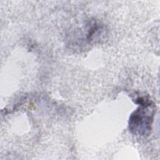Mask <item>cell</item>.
<instances>
[{
    "label": "cell",
    "instance_id": "1",
    "mask_svg": "<svg viewBox=\"0 0 160 160\" xmlns=\"http://www.w3.org/2000/svg\"><path fill=\"white\" fill-rule=\"evenodd\" d=\"M136 101L139 107L130 116L129 130L136 135H148L151 129L154 114L153 104L150 100L143 97H138Z\"/></svg>",
    "mask_w": 160,
    "mask_h": 160
}]
</instances>
